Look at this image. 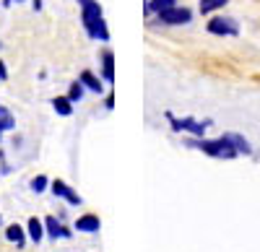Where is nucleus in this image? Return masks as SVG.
I'll return each instance as SVG.
<instances>
[{
  "label": "nucleus",
  "instance_id": "obj_1",
  "mask_svg": "<svg viewBox=\"0 0 260 252\" xmlns=\"http://www.w3.org/2000/svg\"><path fill=\"white\" fill-rule=\"evenodd\" d=\"M187 146H192V149H201L203 154L216 156V159H234V156H240L224 138H219V140H206V138H201V140H187Z\"/></svg>",
  "mask_w": 260,
  "mask_h": 252
},
{
  "label": "nucleus",
  "instance_id": "obj_2",
  "mask_svg": "<svg viewBox=\"0 0 260 252\" xmlns=\"http://www.w3.org/2000/svg\"><path fill=\"white\" fill-rule=\"evenodd\" d=\"M78 6H81V21L86 26V34L91 37L96 21L102 18V6L96 3V0H78Z\"/></svg>",
  "mask_w": 260,
  "mask_h": 252
},
{
  "label": "nucleus",
  "instance_id": "obj_3",
  "mask_svg": "<svg viewBox=\"0 0 260 252\" xmlns=\"http://www.w3.org/2000/svg\"><path fill=\"white\" fill-rule=\"evenodd\" d=\"M167 120L172 122V130H175V133L187 130V133H192V135H203V130L208 128V122H198V120H192V117H182V120H177L175 115H167Z\"/></svg>",
  "mask_w": 260,
  "mask_h": 252
},
{
  "label": "nucleus",
  "instance_id": "obj_4",
  "mask_svg": "<svg viewBox=\"0 0 260 252\" xmlns=\"http://www.w3.org/2000/svg\"><path fill=\"white\" fill-rule=\"evenodd\" d=\"M50 190H52V195H55V198L68 200L71 205H81V203H83V198H81V195L73 190L71 185H65L62 179H52V182H50Z\"/></svg>",
  "mask_w": 260,
  "mask_h": 252
},
{
  "label": "nucleus",
  "instance_id": "obj_5",
  "mask_svg": "<svg viewBox=\"0 0 260 252\" xmlns=\"http://www.w3.org/2000/svg\"><path fill=\"white\" fill-rule=\"evenodd\" d=\"M208 31L219 34V37H234V34H240V26H237L234 18H211L208 21Z\"/></svg>",
  "mask_w": 260,
  "mask_h": 252
},
{
  "label": "nucleus",
  "instance_id": "obj_6",
  "mask_svg": "<svg viewBox=\"0 0 260 252\" xmlns=\"http://www.w3.org/2000/svg\"><path fill=\"white\" fill-rule=\"evenodd\" d=\"M190 18H192V13H190L187 8H180V6H175V8H169V11H161V13H159V21H161V24H169V26L187 24Z\"/></svg>",
  "mask_w": 260,
  "mask_h": 252
},
{
  "label": "nucleus",
  "instance_id": "obj_7",
  "mask_svg": "<svg viewBox=\"0 0 260 252\" xmlns=\"http://www.w3.org/2000/svg\"><path fill=\"white\" fill-rule=\"evenodd\" d=\"M45 234H47L50 239H55V242H57V239H71V237H73V229H65L55 216H47V219H45Z\"/></svg>",
  "mask_w": 260,
  "mask_h": 252
},
{
  "label": "nucleus",
  "instance_id": "obj_8",
  "mask_svg": "<svg viewBox=\"0 0 260 252\" xmlns=\"http://www.w3.org/2000/svg\"><path fill=\"white\" fill-rule=\"evenodd\" d=\"M73 229H78V232H83V234H94V232H99V229H102V221L94 213H83V216L76 219Z\"/></svg>",
  "mask_w": 260,
  "mask_h": 252
},
{
  "label": "nucleus",
  "instance_id": "obj_9",
  "mask_svg": "<svg viewBox=\"0 0 260 252\" xmlns=\"http://www.w3.org/2000/svg\"><path fill=\"white\" fill-rule=\"evenodd\" d=\"M6 239L13 242L18 249H24V247H26V229L18 226V224H11V226L6 229Z\"/></svg>",
  "mask_w": 260,
  "mask_h": 252
},
{
  "label": "nucleus",
  "instance_id": "obj_10",
  "mask_svg": "<svg viewBox=\"0 0 260 252\" xmlns=\"http://www.w3.org/2000/svg\"><path fill=\"white\" fill-rule=\"evenodd\" d=\"M102 76L107 83L115 81V55L112 50H102Z\"/></svg>",
  "mask_w": 260,
  "mask_h": 252
},
{
  "label": "nucleus",
  "instance_id": "obj_11",
  "mask_svg": "<svg viewBox=\"0 0 260 252\" xmlns=\"http://www.w3.org/2000/svg\"><path fill=\"white\" fill-rule=\"evenodd\" d=\"M26 234H29V239L34 244H39L42 239H45V221H39L37 216H31L29 224H26Z\"/></svg>",
  "mask_w": 260,
  "mask_h": 252
},
{
  "label": "nucleus",
  "instance_id": "obj_12",
  "mask_svg": "<svg viewBox=\"0 0 260 252\" xmlns=\"http://www.w3.org/2000/svg\"><path fill=\"white\" fill-rule=\"evenodd\" d=\"M221 138H224V140H226V143L232 146V149H234L237 154H245V156H247V154H252L250 143H247V140H245L242 135H237V133H226V135H221Z\"/></svg>",
  "mask_w": 260,
  "mask_h": 252
},
{
  "label": "nucleus",
  "instance_id": "obj_13",
  "mask_svg": "<svg viewBox=\"0 0 260 252\" xmlns=\"http://www.w3.org/2000/svg\"><path fill=\"white\" fill-rule=\"evenodd\" d=\"M78 81H81V83H83V86L89 89V91H94V94H102V91H104V83H102V78H96L91 70H83V73L78 76Z\"/></svg>",
  "mask_w": 260,
  "mask_h": 252
},
{
  "label": "nucleus",
  "instance_id": "obj_14",
  "mask_svg": "<svg viewBox=\"0 0 260 252\" xmlns=\"http://www.w3.org/2000/svg\"><path fill=\"white\" fill-rule=\"evenodd\" d=\"M52 110L60 115V117H71L73 115V101L68 96H55L52 99Z\"/></svg>",
  "mask_w": 260,
  "mask_h": 252
},
{
  "label": "nucleus",
  "instance_id": "obj_15",
  "mask_svg": "<svg viewBox=\"0 0 260 252\" xmlns=\"http://www.w3.org/2000/svg\"><path fill=\"white\" fill-rule=\"evenodd\" d=\"M13 128H16V117L11 115V110H6L3 104H0V143H3V133L13 130Z\"/></svg>",
  "mask_w": 260,
  "mask_h": 252
},
{
  "label": "nucleus",
  "instance_id": "obj_16",
  "mask_svg": "<svg viewBox=\"0 0 260 252\" xmlns=\"http://www.w3.org/2000/svg\"><path fill=\"white\" fill-rule=\"evenodd\" d=\"M175 6H177V0H148V3H146V13H161V11H169Z\"/></svg>",
  "mask_w": 260,
  "mask_h": 252
},
{
  "label": "nucleus",
  "instance_id": "obj_17",
  "mask_svg": "<svg viewBox=\"0 0 260 252\" xmlns=\"http://www.w3.org/2000/svg\"><path fill=\"white\" fill-rule=\"evenodd\" d=\"M29 187H31V193H45L47 187H50V179L45 177V174H37V177H31V182H29Z\"/></svg>",
  "mask_w": 260,
  "mask_h": 252
},
{
  "label": "nucleus",
  "instance_id": "obj_18",
  "mask_svg": "<svg viewBox=\"0 0 260 252\" xmlns=\"http://www.w3.org/2000/svg\"><path fill=\"white\" fill-rule=\"evenodd\" d=\"M83 91H86L83 83H81V81H73V83H71V91H68V99H71L73 104H78V101L83 99Z\"/></svg>",
  "mask_w": 260,
  "mask_h": 252
},
{
  "label": "nucleus",
  "instance_id": "obj_19",
  "mask_svg": "<svg viewBox=\"0 0 260 252\" xmlns=\"http://www.w3.org/2000/svg\"><path fill=\"white\" fill-rule=\"evenodd\" d=\"M91 39H102V42L110 39V31H107L104 18H99V21H96V26H94V31H91Z\"/></svg>",
  "mask_w": 260,
  "mask_h": 252
},
{
  "label": "nucleus",
  "instance_id": "obj_20",
  "mask_svg": "<svg viewBox=\"0 0 260 252\" xmlns=\"http://www.w3.org/2000/svg\"><path fill=\"white\" fill-rule=\"evenodd\" d=\"M229 0H201V13H211L216 8H224Z\"/></svg>",
  "mask_w": 260,
  "mask_h": 252
},
{
  "label": "nucleus",
  "instance_id": "obj_21",
  "mask_svg": "<svg viewBox=\"0 0 260 252\" xmlns=\"http://www.w3.org/2000/svg\"><path fill=\"white\" fill-rule=\"evenodd\" d=\"M0 81H8V70H6V62L0 60Z\"/></svg>",
  "mask_w": 260,
  "mask_h": 252
},
{
  "label": "nucleus",
  "instance_id": "obj_22",
  "mask_svg": "<svg viewBox=\"0 0 260 252\" xmlns=\"http://www.w3.org/2000/svg\"><path fill=\"white\" fill-rule=\"evenodd\" d=\"M104 107H107V110H112V107H115V96H112V94L104 99Z\"/></svg>",
  "mask_w": 260,
  "mask_h": 252
},
{
  "label": "nucleus",
  "instance_id": "obj_23",
  "mask_svg": "<svg viewBox=\"0 0 260 252\" xmlns=\"http://www.w3.org/2000/svg\"><path fill=\"white\" fill-rule=\"evenodd\" d=\"M31 8L34 11H42V0H31Z\"/></svg>",
  "mask_w": 260,
  "mask_h": 252
},
{
  "label": "nucleus",
  "instance_id": "obj_24",
  "mask_svg": "<svg viewBox=\"0 0 260 252\" xmlns=\"http://www.w3.org/2000/svg\"><path fill=\"white\" fill-rule=\"evenodd\" d=\"M13 3H24V0H3V6L8 8V6H13Z\"/></svg>",
  "mask_w": 260,
  "mask_h": 252
},
{
  "label": "nucleus",
  "instance_id": "obj_25",
  "mask_svg": "<svg viewBox=\"0 0 260 252\" xmlns=\"http://www.w3.org/2000/svg\"><path fill=\"white\" fill-rule=\"evenodd\" d=\"M0 224H3V219H0Z\"/></svg>",
  "mask_w": 260,
  "mask_h": 252
}]
</instances>
